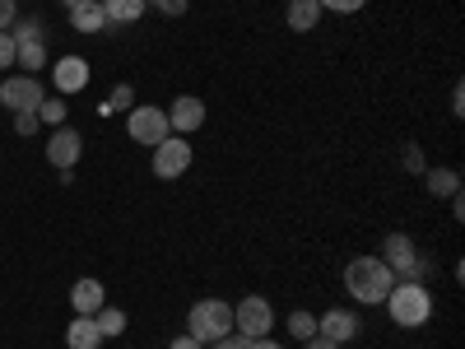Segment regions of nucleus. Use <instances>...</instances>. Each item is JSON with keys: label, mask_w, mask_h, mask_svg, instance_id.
<instances>
[{"label": "nucleus", "mask_w": 465, "mask_h": 349, "mask_svg": "<svg viewBox=\"0 0 465 349\" xmlns=\"http://www.w3.org/2000/svg\"><path fill=\"white\" fill-rule=\"evenodd\" d=\"M205 349H247V340L238 335V331H228V335H219L214 344H205Z\"/></svg>", "instance_id": "obj_28"}, {"label": "nucleus", "mask_w": 465, "mask_h": 349, "mask_svg": "<svg viewBox=\"0 0 465 349\" xmlns=\"http://www.w3.org/2000/svg\"><path fill=\"white\" fill-rule=\"evenodd\" d=\"M322 5H317V0H289V10H284V19H289V28L293 33H312L317 24H322Z\"/></svg>", "instance_id": "obj_16"}, {"label": "nucleus", "mask_w": 465, "mask_h": 349, "mask_svg": "<svg viewBox=\"0 0 465 349\" xmlns=\"http://www.w3.org/2000/svg\"><path fill=\"white\" fill-rule=\"evenodd\" d=\"M126 135L135 140V145H159V140H168L173 135V126H168V112L163 107H149V103H135L131 112H126Z\"/></svg>", "instance_id": "obj_5"}, {"label": "nucleus", "mask_w": 465, "mask_h": 349, "mask_svg": "<svg viewBox=\"0 0 465 349\" xmlns=\"http://www.w3.org/2000/svg\"><path fill=\"white\" fill-rule=\"evenodd\" d=\"M168 112V126H173V135H191V131H201L205 126V103L196 98V94H182L173 107H163Z\"/></svg>", "instance_id": "obj_11"}, {"label": "nucleus", "mask_w": 465, "mask_h": 349, "mask_svg": "<svg viewBox=\"0 0 465 349\" xmlns=\"http://www.w3.org/2000/svg\"><path fill=\"white\" fill-rule=\"evenodd\" d=\"M381 307H386V317H391L401 331H419L423 322L433 317V294H429L423 280H396Z\"/></svg>", "instance_id": "obj_2"}, {"label": "nucleus", "mask_w": 465, "mask_h": 349, "mask_svg": "<svg viewBox=\"0 0 465 349\" xmlns=\"http://www.w3.org/2000/svg\"><path fill=\"white\" fill-rule=\"evenodd\" d=\"M381 265L391 270L396 280H423V275H429V261L419 256L410 233H386V238H381Z\"/></svg>", "instance_id": "obj_4"}, {"label": "nucleus", "mask_w": 465, "mask_h": 349, "mask_svg": "<svg viewBox=\"0 0 465 349\" xmlns=\"http://www.w3.org/2000/svg\"><path fill=\"white\" fill-rule=\"evenodd\" d=\"M317 5H322V10H331V15H359V10L368 5V0H317Z\"/></svg>", "instance_id": "obj_23"}, {"label": "nucleus", "mask_w": 465, "mask_h": 349, "mask_svg": "<svg viewBox=\"0 0 465 349\" xmlns=\"http://www.w3.org/2000/svg\"><path fill=\"white\" fill-rule=\"evenodd\" d=\"M149 5L159 10V15H168V19H177V15H186V5H191V0H149Z\"/></svg>", "instance_id": "obj_27"}, {"label": "nucleus", "mask_w": 465, "mask_h": 349, "mask_svg": "<svg viewBox=\"0 0 465 349\" xmlns=\"http://www.w3.org/2000/svg\"><path fill=\"white\" fill-rule=\"evenodd\" d=\"M270 326H275V307H270L265 298L232 303V331H238L242 340H261V335H270Z\"/></svg>", "instance_id": "obj_6"}, {"label": "nucleus", "mask_w": 465, "mask_h": 349, "mask_svg": "<svg viewBox=\"0 0 465 349\" xmlns=\"http://www.w3.org/2000/svg\"><path fill=\"white\" fill-rule=\"evenodd\" d=\"M80 154H84V135L74 131V126H52L47 135V164L56 173H70L74 164H80Z\"/></svg>", "instance_id": "obj_9"}, {"label": "nucleus", "mask_w": 465, "mask_h": 349, "mask_svg": "<svg viewBox=\"0 0 465 349\" xmlns=\"http://www.w3.org/2000/svg\"><path fill=\"white\" fill-rule=\"evenodd\" d=\"M191 140H182V135H168V140H159L153 145V177H163V182H177L186 168H191Z\"/></svg>", "instance_id": "obj_7"}, {"label": "nucleus", "mask_w": 465, "mask_h": 349, "mask_svg": "<svg viewBox=\"0 0 465 349\" xmlns=\"http://www.w3.org/2000/svg\"><path fill=\"white\" fill-rule=\"evenodd\" d=\"M149 10V0H103V15L112 19V28L122 24H140V15Z\"/></svg>", "instance_id": "obj_18"}, {"label": "nucleus", "mask_w": 465, "mask_h": 349, "mask_svg": "<svg viewBox=\"0 0 465 349\" xmlns=\"http://www.w3.org/2000/svg\"><path fill=\"white\" fill-rule=\"evenodd\" d=\"M391 284H396V275L381 265V256H359V261L344 265V294L363 307H381Z\"/></svg>", "instance_id": "obj_1"}, {"label": "nucleus", "mask_w": 465, "mask_h": 349, "mask_svg": "<svg viewBox=\"0 0 465 349\" xmlns=\"http://www.w3.org/2000/svg\"><path fill=\"white\" fill-rule=\"evenodd\" d=\"M37 126H43V122H37V112H15V131L28 140V135H37Z\"/></svg>", "instance_id": "obj_26"}, {"label": "nucleus", "mask_w": 465, "mask_h": 349, "mask_svg": "<svg viewBox=\"0 0 465 349\" xmlns=\"http://www.w3.org/2000/svg\"><path fill=\"white\" fill-rule=\"evenodd\" d=\"M423 186H429V196H456V191H460V173L456 168H423Z\"/></svg>", "instance_id": "obj_17"}, {"label": "nucleus", "mask_w": 465, "mask_h": 349, "mask_svg": "<svg viewBox=\"0 0 465 349\" xmlns=\"http://www.w3.org/2000/svg\"><path fill=\"white\" fill-rule=\"evenodd\" d=\"M103 344V331L94 317H70L65 326V349H98Z\"/></svg>", "instance_id": "obj_15"}, {"label": "nucleus", "mask_w": 465, "mask_h": 349, "mask_svg": "<svg viewBox=\"0 0 465 349\" xmlns=\"http://www.w3.org/2000/svg\"><path fill=\"white\" fill-rule=\"evenodd\" d=\"M302 349H340V344H331L326 335H312V340H302Z\"/></svg>", "instance_id": "obj_31"}, {"label": "nucleus", "mask_w": 465, "mask_h": 349, "mask_svg": "<svg viewBox=\"0 0 465 349\" xmlns=\"http://www.w3.org/2000/svg\"><path fill=\"white\" fill-rule=\"evenodd\" d=\"M247 349H284V344L270 340V335H261V340H247Z\"/></svg>", "instance_id": "obj_32"}, {"label": "nucleus", "mask_w": 465, "mask_h": 349, "mask_svg": "<svg viewBox=\"0 0 465 349\" xmlns=\"http://www.w3.org/2000/svg\"><path fill=\"white\" fill-rule=\"evenodd\" d=\"M135 107V89L131 85H116L107 103H98V116H112V112H131Z\"/></svg>", "instance_id": "obj_20"}, {"label": "nucleus", "mask_w": 465, "mask_h": 349, "mask_svg": "<svg viewBox=\"0 0 465 349\" xmlns=\"http://www.w3.org/2000/svg\"><path fill=\"white\" fill-rule=\"evenodd\" d=\"M10 65H15V33L0 28V70H10Z\"/></svg>", "instance_id": "obj_25"}, {"label": "nucleus", "mask_w": 465, "mask_h": 349, "mask_svg": "<svg viewBox=\"0 0 465 349\" xmlns=\"http://www.w3.org/2000/svg\"><path fill=\"white\" fill-rule=\"evenodd\" d=\"M15 19H19V5L15 0H0V28H15Z\"/></svg>", "instance_id": "obj_29"}, {"label": "nucleus", "mask_w": 465, "mask_h": 349, "mask_svg": "<svg viewBox=\"0 0 465 349\" xmlns=\"http://www.w3.org/2000/svg\"><path fill=\"white\" fill-rule=\"evenodd\" d=\"M65 98H43V103H37V122H43V126H65Z\"/></svg>", "instance_id": "obj_21"}, {"label": "nucleus", "mask_w": 465, "mask_h": 349, "mask_svg": "<svg viewBox=\"0 0 465 349\" xmlns=\"http://www.w3.org/2000/svg\"><path fill=\"white\" fill-rule=\"evenodd\" d=\"M103 303H107V289H103V280H94V275L74 280V289H70V307H74V317H94Z\"/></svg>", "instance_id": "obj_13"}, {"label": "nucleus", "mask_w": 465, "mask_h": 349, "mask_svg": "<svg viewBox=\"0 0 465 349\" xmlns=\"http://www.w3.org/2000/svg\"><path fill=\"white\" fill-rule=\"evenodd\" d=\"M61 5H65V10H74V5H84V0H61Z\"/></svg>", "instance_id": "obj_34"}, {"label": "nucleus", "mask_w": 465, "mask_h": 349, "mask_svg": "<svg viewBox=\"0 0 465 349\" xmlns=\"http://www.w3.org/2000/svg\"><path fill=\"white\" fill-rule=\"evenodd\" d=\"M317 335H326L331 344H344L359 335V317L349 307H326V317H317Z\"/></svg>", "instance_id": "obj_12"}, {"label": "nucleus", "mask_w": 465, "mask_h": 349, "mask_svg": "<svg viewBox=\"0 0 465 349\" xmlns=\"http://www.w3.org/2000/svg\"><path fill=\"white\" fill-rule=\"evenodd\" d=\"M70 28L74 33H112V19L103 15V0H84L70 10Z\"/></svg>", "instance_id": "obj_14"}, {"label": "nucleus", "mask_w": 465, "mask_h": 349, "mask_svg": "<svg viewBox=\"0 0 465 349\" xmlns=\"http://www.w3.org/2000/svg\"><path fill=\"white\" fill-rule=\"evenodd\" d=\"M451 112H456V116H460V112H465V89H460V85H456V89H451Z\"/></svg>", "instance_id": "obj_33"}, {"label": "nucleus", "mask_w": 465, "mask_h": 349, "mask_svg": "<svg viewBox=\"0 0 465 349\" xmlns=\"http://www.w3.org/2000/svg\"><path fill=\"white\" fill-rule=\"evenodd\" d=\"M52 80H56V94H61V98H65V94H84V89H89V61L74 56V52H65L61 61H52Z\"/></svg>", "instance_id": "obj_10"}, {"label": "nucleus", "mask_w": 465, "mask_h": 349, "mask_svg": "<svg viewBox=\"0 0 465 349\" xmlns=\"http://www.w3.org/2000/svg\"><path fill=\"white\" fill-rule=\"evenodd\" d=\"M94 322H98V331H103V340H116V335H126V313L122 307H112V303H103L98 313H94Z\"/></svg>", "instance_id": "obj_19"}, {"label": "nucleus", "mask_w": 465, "mask_h": 349, "mask_svg": "<svg viewBox=\"0 0 465 349\" xmlns=\"http://www.w3.org/2000/svg\"><path fill=\"white\" fill-rule=\"evenodd\" d=\"M228 331H232V303H223V298H201L186 313V335H196L201 344H214Z\"/></svg>", "instance_id": "obj_3"}, {"label": "nucleus", "mask_w": 465, "mask_h": 349, "mask_svg": "<svg viewBox=\"0 0 465 349\" xmlns=\"http://www.w3.org/2000/svg\"><path fill=\"white\" fill-rule=\"evenodd\" d=\"M289 335H293V340H312V335H317V317L302 313V307H298V313H289Z\"/></svg>", "instance_id": "obj_22"}, {"label": "nucleus", "mask_w": 465, "mask_h": 349, "mask_svg": "<svg viewBox=\"0 0 465 349\" xmlns=\"http://www.w3.org/2000/svg\"><path fill=\"white\" fill-rule=\"evenodd\" d=\"M168 349H205V344H201L196 335H186V331H182V335H173V344H168Z\"/></svg>", "instance_id": "obj_30"}, {"label": "nucleus", "mask_w": 465, "mask_h": 349, "mask_svg": "<svg viewBox=\"0 0 465 349\" xmlns=\"http://www.w3.org/2000/svg\"><path fill=\"white\" fill-rule=\"evenodd\" d=\"M43 98H47V89L37 75H10V80H0V107H10V112H37Z\"/></svg>", "instance_id": "obj_8"}, {"label": "nucleus", "mask_w": 465, "mask_h": 349, "mask_svg": "<svg viewBox=\"0 0 465 349\" xmlns=\"http://www.w3.org/2000/svg\"><path fill=\"white\" fill-rule=\"evenodd\" d=\"M401 164H405L410 173H419V177H423V168H429V164H423V149H419V145H405V149H401Z\"/></svg>", "instance_id": "obj_24"}]
</instances>
